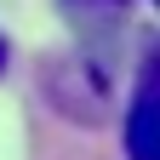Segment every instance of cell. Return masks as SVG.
I'll return each mask as SVG.
<instances>
[{
  "mask_svg": "<svg viewBox=\"0 0 160 160\" xmlns=\"http://www.w3.org/2000/svg\"><path fill=\"white\" fill-rule=\"evenodd\" d=\"M40 92L46 103L63 114V120H80V126H103L109 109H114V69L92 52H74V57H52L40 69Z\"/></svg>",
  "mask_w": 160,
  "mask_h": 160,
  "instance_id": "cell-1",
  "label": "cell"
},
{
  "mask_svg": "<svg viewBox=\"0 0 160 160\" xmlns=\"http://www.w3.org/2000/svg\"><path fill=\"white\" fill-rule=\"evenodd\" d=\"M126 154L160 160V57H143V69H137V92L126 109Z\"/></svg>",
  "mask_w": 160,
  "mask_h": 160,
  "instance_id": "cell-2",
  "label": "cell"
},
{
  "mask_svg": "<svg viewBox=\"0 0 160 160\" xmlns=\"http://www.w3.org/2000/svg\"><path fill=\"white\" fill-rule=\"evenodd\" d=\"M74 17H86V23H120V12L132 6V0H63Z\"/></svg>",
  "mask_w": 160,
  "mask_h": 160,
  "instance_id": "cell-3",
  "label": "cell"
},
{
  "mask_svg": "<svg viewBox=\"0 0 160 160\" xmlns=\"http://www.w3.org/2000/svg\"><path fill=\"white\" fill-rule=\"evenodd\" d=\"M0 69H6V40H0Z\"/></svg>",
  "mask_w": 160,
  "mask_h": 160,
  "instance_id": "cell-4",
  "label": "cell"
}]
</instances>
